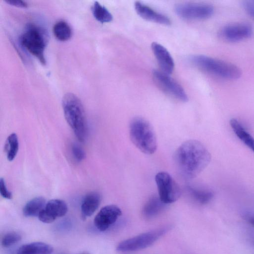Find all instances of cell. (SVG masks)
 <instances>
[{
    "instance_id": "obj_1",
    "label": "cell",
    "mask_w": 254,
    "mask_h": 254,
    "mask_svg": "<svg viewBox=\"0 0 254 254\" xmlns=\"http://www.w3.org/2000/svg\"><path fill=\"white\" fill-rule=\"evenodd\" d=\"M211 158L205 146L194 139L183 142L174 154L177 170L187 179H193L201 173L209 164Z\"/></svg>"
},
{
    "instance_id": "obj_2",
    "label": "cell",
    "mask_w": 254,
    "mask_h": 254,
    "mask_svg": "<svg viewBox=\"0 0 254 254\" xmlns=\"http://www.w3.org/2000/svg\"><path fill=\"white\" fill-rule=\"evenodd\" d=\"M65 119L77 139L83 142L87 137V125L86 114L80 99L75 94L67 93L62 99Z\"/></svg>"
},
{
    "instance_id": "obj_3",
    "label": "cell",
    "mask_w": 254,
    "mask_h": 254,
    "mask_svg": "<svg viewBox=\"0 0 254 254\" xmlns=\"http://www.w3.org/2000/svg\"><path fill=\"white\" fill-rule=\"evenodd\" d=\"M129 137L133 144L142 152L152 154L156 150L157 141L151 124L140 117L133 118L129 124Z\"/></svg>"
},
{
    "instance_id": "obj_4",
    "label": "cell",
    "mask_w": 254,
    "mask_h": 254,
    "mask_svg": "<svg viewBox=\"0 0 254 254\" xmlns=\"http://www.w3.org/2000/svg\"><path fill=\"white\" fill-rule=\"evenodd\" d=\"M190 61L199 69L221 78L236 80L242 75L241 70L236 65L207 56L193 55Z\"/></svg>"
},
{
    "instance_id": "obj_5",
    "label": "cell",
    "mask_w": 254,
    "mask_h": 254,
    "mask_svg": "<svg viewBox=\"0 0 254 254\" xmlns=\"http://www.w3.org/2000/svg\"><path fill=\"white\" fill-rule=\"evenodd\" d=\"M19 40L21 45L42 64H46L44 51L47 43V35L43 29L34 24H29Z\"/></svg>"
},
{
    "instance_id": "obj_6",
    "label": "cell",
    "mask_w": 254,
    "mask_h": 254,
    "mask_svg": "<svg viewBox=\"0 0 254 254\" xmlns=\"http://www.w3.org/2000/svg\"><path fill=\"white\" fill-rule=\"evenodd\" d=\"M170 229V226L162 227L124 240L118 245L117 250L127 252L145 249L154 244Z\"/></svg>"
},
{
    "instance_id": "obj_7",
    "label": "cell",
    "mask_w": 254,
    "mask_h": 254,
    "mask_svg": "<svg viewBox=\"0 0 254 254\" xmlns=\"http://www.w3.org/2000/svg\"><path fill=\"white\" fill-rule=\"evenodd\" d=\"M157 187L158 196L165 204H170L176 201L181 196L179 186L167 172H158L155 177Z\"/></svg>"
},
{
    "instance_id": "obj_8",
    "label": "cell",
    "mask_w": 254,
    "mask_h": 254,
    "mask_svg": "<svg viewBox=\"0 0 254 254\" xmlns=\"http://www.w3.org/2000/svg\"><path fill=\"white\" fill-rule=\"evenodd\" d=\"M154 81L161 90L173 98L186 102L188 97L183 87L168 74L157 70L152 72Z\"/></svg>"
},
{
    "instance_id": "obj_9",
    "label": "cell",
    "mask_w": 254,
    "mask_h": 254,
    "mask_svg": "<svg viewBox=\"0 0 254 254\" xmlns=\"http://www.w3.org/2000/svg\"><path fill=\"white\" fill-rule=\"evenodd\" d=\"M177 14L187 20H202L211 17L214 13L213 7L204 3H180L175 7Z\"/></svg>"
},
{
    "instance_id": "obj_10",
    "label": "cell",
    "mask_w": 254,
    "mask_h": 254,
    "mask_svg": "<svg viewBox=\"0 0 254 254\" xmlns=\"http://www.w3.org/2000/svg\"><path fill=\"white\" fill-rule=\"evenodd\" d=\"M253 28L248 23L238 22L226 25L218 31L219 37L227 42H237L250 38Z\"/></svg>"
},
{
    "instance_id": "obj_11",
    "label": "cell",
    "mask_w": 254,
    "mask_h": 254,
    "mask_svg": "<svg viewBox=\"0 0 254 254\" xmlns=\"http://www.w3.org/2000/svg\"><path fill=\"white\" fill-rule=\"evenodd\" d=\"M122 213L121 209L117 205H106L100 210L95 217V226L100 231H105L117 220Z\"/></svg>"
},
{
    "instance_id": "obj_12",
    "label": "cell",
    "mask_w": 254,
    "mask_h": 254,
    "mask_svg": "<svg viewBox=\"0 0 254 254\" xmlns=\"http://www.w3.org/2000/svg\"><path fill=\"white\" fill-rule=\"evenodd\" d=\"M67 211V206L64 200L53 199L46 203L38 218L43 223H50L57 218L64 216Z\"/></svg>"
},
{
    "instance_id": "obj_13",
    "label": "cell",
    "mask_w": 254,
    "mask_h": 254,
    "mask_svg": "<svg viewBox=\"0 0 254 254\" xmlns=\"http://www.w3.org/2000/svg\"><path fill=\"white\" fill-rule=\"evenodd\" d=\"M153 53L163 72L171 74L174 68L173 59L168 51L162 45L157 42L151 44Z\"/></svg>"
},
{
    "instance_id": "obj_14",
    "label": "cell",
    "mask_w": 254,
    "mask_h": 254,
    "mask_svg": "<svg viewBox=\"0 0 254 254\" xmlns=\"http://www.w3.org/2000/svg\"><path fill=\"white\" fill-rule=\"evenodd\" d=\"M134 8L136 13L143 19L155 23L169 25L171 22L167 16L160 13L140 1H135Z\"/></svg>"
},
{
    "instance_id": "obj_15",
    "label": "cell",
    "mask_w": 254,
    "mask_h": 254,
    "mask_svg": "<svg viewBox=\"0 0 254 254\" xmlns=\"http://www.w3.org/2000/svg\"><path fill=\"white\" fill-rule=\"evenodd\" d=\"M101 199V194L96 191L90 192L84 196L81 205L83 218L91 216L95 212L100 204Z\"/></svg>"
},
{
    "instance_id": "obj_16",
    "label": "cell",
    "mask_w": 254,
    "mask_h": 254,
    "mask_svg": "<svg viewBox=\"0 0 254 254\" xmlns=\"http://www.w3.org/2000/svg\"><path fill=\"white\" fill-rule=\"evenodd\" d=\"M230 125L236 136L254 153V137L237 119H231Z\"/></svg>"
},
{
    "instance_id": "obj_17",
    "label": "cell",
    "mask_w": 254,
    "mask_h": 254,
    "mask_svg": "<svg viewBox=\"0 0 254 254\" xmlns=\"http://www.w3.org/2000/svg\"><path fill=\"white\" fill-rule=\"evenodd\" d=\"M53 247L43 242H33L21 246L15 254H52Z\"/></svg>"
},
{
    "instance_id": "obj_18",
    "label": "cell",
    "mask_w": 254,
    "mask_h": 254,
    "mask_svg": "<svg viewBox=\"0 0 254 254\" xmlns=\"http://www.w3.org/2000/svg\"><path fill=\"white\" fill-rule=\"evenodd\" d=\"M165 204L159 196L153 195L145 204L142 210L143 214L147 218H152L163 210Z\"/></svg>"
},
{
    "instance_id": "obj_19",
    "label": "cell",
    "mask_w": 254,
    "mask_h": 254,
    "mask_svg": "<svg viewBox=\"0 0 254 254\" xmlns=\"http://www.w3.org/2000/svg\"><path fill=\"white\" fill-rule=\"evenodd\" d=\"M46 205V200L43 197H35L29 200L24 206L23 215L27 217L38 216Z\"/></svg>"
},
{
    "instance_id": "obj_20",
    "label": "cell",
    "mask_w": 254,
    "mask_h": 254,
    "mask_svg": "<svg viewBox=\"0 0 254 254\" xmlns=\"http://www.w3.org/2000/svg\"><path fill=\"white\" fill-rule=\"evenodd\" d=\"M188 190L193 199L201 204L208 203L214 197L213 192L209 189L188 187Z\"/></svg>"
},
{
    "instance_id": "obj_21",
    "label": "cell",
    "mask_w": 254,
    "mask_h": 254,
    "mask_svg": "<svg viewBox=\"0 0 254 254\" xmlns=\"http://www.w3.org/2000/svg\"><path fill=\"white\" fill-rule=\"evenodd\" d=\"M53 31L55 37L61 41H66L69 40L72 35L70 26L64 20L57 22L53 26Z\"/></svg>"
},
{
    "instance_id": "obj_22",
    "label": "cell",
    "mask_w": 254,
    "mask_h": 254,
    "mask_svg": "<svg viewBox=\"0 0 254 254\" xmlns=\"http://www.w3.org/2000/svg\"><path fill=\"white\" fill-rule=\"evenodd\" d=\"M19 148L17 135L15 133H11L7 138L5 144V151L8 161H12L16 157Z\"/></svg>"
},
{
    "instance_id": "obj_23",
    "label": "cell",
    "mask_w": 254,
    "mask_h": 254,
    "mask_svg": "<svg viewBox=\"0 0 254 254\" xmlns=\"http://www.w3.org/2000/svg\"><path fill=\"white\" fill-rule=\"evenodd\" d=\"M92 11L95 18L102 23L109 22L113 20L111 13L98 1L94 2Z\"/></svg>"
},
{
    "instance_id": "obj_24",
    "label": "cell",
    "mask_w": 254,
    "mask_h": 254,
    "mask_svg": "<svg viewBox=\"0 0 254 254\" xmlns=\"http://www.w3.org/2000/svg\"><path fill=\"white\" fill-rule=\"evenodd\" d=\"M21 239L20 234L15 232H11L4 235L1 240V245L3 247L7 248L18 243Z\"/></svg>"
},
{
    "instance_id": "obj_25",
    "label": "cell",
    "mask_w": 254,
    "mask_h": 254,
    "mask_svg": "<svg viewBox=\"0 0 254 254\" xmlns=\"http://www.w3.org/2000/svg\"><path fill=\"white\" fill-rule=\"evenodd\" d=\"M72 154L77 161L80 162L84 160L86 155L83 149L78 144L73 143L71 147Z\"/></svg>"
},
{
    "instance_id": "obj_26",
    "label": "cell",
    "mask_w": 254,
    "mask_h": 254,
    "mask_svg": "<svg viewBox=\"0 0 254 254\" xmlns=\"http://www.w3.org/2000/svg\"><path fill=\"white\" fill-rule=\"evenodd\" d=\"M0 193L3 197L6 199H10L12 197V193L7 189L5 181L2 178L0 179Z\"/></svg>"
},
{
    "instance_id": "obj_27",
    "label": "cell",
    "mask_w": 254,
    "mask_h": 254,
    "mask_svg": "<svg viewBox=\"0 0 254 254\" xmlns=\"http://www.w3.org/2000/svg\"><path fill=\"white\" fill-rule=\"evenodd\" d=\"M246 11L254 17V1H245L243 3Z\"/></svg>"
},
{
    "instance_id": "obj_28",
    "label": "cell",
    "mask_w": 254,
    "mask_h": 254,
    "mask_svg": "<svg viewBox=\"0 0 254 254\" xmlns=\"http://www.w3.org/2000/svg\"><path fill=\"white\" fill-rule=\"evenodd\" d=\"M5 1L10 5L18 7L25 8L28 6L27 3L25 1L21 0H7Z\"/></svg>"
},
{
    "instance_id": "obj_29",
    "label": "cell",
    "mask_w": 254,
    "mask_h": 254,
    "mask_svg": "<svg viewBox=\"0 0 254 254\" xmlns=\"http://www.w3.org/2000/svg\"><path fill=\"white\" fill-rule=\"evenodd\" d=\"M244 219L254 227V212H245L243 214Z\"/></svg>"
},
{
    "instance_id": "obj_30",
    "label": "cell",
    "mask_w": 254,
    "mask_h": 254,
    "mask_svg": "<svg viewBox=\"0 0 254 254\" xmlns=\"http://www.w3.org/2000/svg\"></svg>"
}]
</instances>
